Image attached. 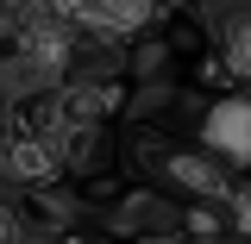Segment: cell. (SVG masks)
Segmentation results:
<instances>
[{
  "label": "cell",
  "mask_w": 251,
  "mask_h": 244,
  "mask_svg": "<svg viewBox=\"0 0 251 244\" xmlns=\"http://www.w3.org/2000/svg\"><path fill=\"white\" fill-rule=\"evenodd\" d=\"M201 144L239 176L251 169V94H226L207 107V119H201Z\"/></svg>",
  "instance_id": "obj_3"
},
{
  "label": "cell",
  "mask_w": 251,
  "mask_h": 244,
  "mask_svg": "<svg viewBox=\"0 0 251 244\" xmlns=\"http://www.w3.org/2000/svg\"><path fill=\"white\" fill-rule=\"evenodd\" d=\"M145 176L176 188V200H232V169L207 144H176V138H145Z\"/></svg>",
  "instance_id": "obj_1"
},
{
  "label": "cell",
  "mask_w": 251,
  "mask_h": 244,
  "mask_svg": "<svg viewBox=\"0 0 251 244\" xmlns=\"http://www.w3.org/2000/svg\"><path fill=\"white\" fill-rule=\"evenodd\" d=\"M38 13H57L63 25L94 38H132L157 19V0H38Z\"/></svg>",
  "instance_id": "obj_2"
},
{
  "label": "cell",
  "mask_w": 251,
  "mask_h": 244,
  "mask_svg": "<svg viewBox=\"0 0 251 244\" xmlns=\"http://www.w3.org/2000/svg\"><path fill=\"white\" fill-rule=\"evenodd\" d=\"M232 213H239V232L251 238V169H239V182H232Z\"/></svg>",
  "instance_id": "obj_7"
},
{
  "label": "cell",
  "mask_w": 251,
  "mask_h": 244,
  "mask_svg": "<svg viewBox=\"0 0 251 244\" xmlns=\"http://www.w3.org/2000/svg\"><path fill=\"white\" fill-rule=\"evenodd\" d=\"M170 207H176L170 213V232L182 244H232V238H245L232 200H170Z\"/></svg>",
  "instance_id": "obj_4"
},
{
  "label": "cell",
  "mask_w": 251,
  "mask_h": 244,
  "mask_svg": "<svg viewBox=\"0 0 251 244\" xmlns=\"http://www.w3.org/2000/svg\"><path fill=\"white\" fill-rule=\"evenodd\" d=\"M132 244H182L176 232H151V238H132Z\"/></svg>",
  "instance_id": "obj_9"
},
{
  "label": "cell",
  "mask_w": 251,
  "mask_h": 244,
  "mask_svg": "<svg viewBox=\"0 0 251 244\" xmlns=\"http://www.w3.org/2000/svg\"><path fill=\"white\" fill-rule=\"evenodd\" d=\"M19 232H25V219L13 213V207H0V244H19Z\"/></svg>",
  "instance_id": "obj_8"
},
{
  "label": "cell",
  "mask_w": 251,
  "mask_h": 244,
  "mask_svg": "<svg viewBox=\"0 0 251 244\" xmlns=\"http://www.w3.org/2000/svg\"><path fill=\"white\" fill-rule=\"evenodd\" d=\"M57 244H126V238L107 225H57Z\"/></svg>",
  "instance_id": "obj_6"
},
{
  "label": "cell",
  "mask_w": 251,
  "mask_h": 244,
  "mask_svg": "<svg viewBox=\"0 0 251 244\" xmlns=\"http://www.w3.org/2000/svg\"><path fill=\"white\" fill-rule=\"evenodd\" d=\"M220 63H226V75L251 82V6H232L220 19Z\"/></svg>",
  "instance_id": "obj_5"
}]
</instances>
